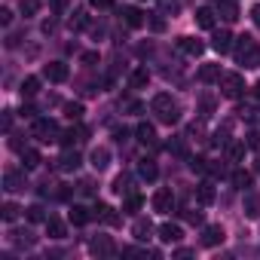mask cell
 I'll use <instances>...</instances> for the list:
<instances>
[{
	"label": "cell",
	"instance_id": "obj_56",
	"mask_svg": "<svg viewBox=\"0 0 260 260\" xmlns=\"http://www.w3.org/2000/svg\"><path fill=\"white\" fill-rule=\"evenodd\" d=\"M190 254H193L190 248H178V251H175V257H190Z\"/></svg>",
	"mask_w": 260,
	"mask_h": 260
},
{
	"label": "cell",
	"instance_id": "obj_3",
	"mask_svg": "<svg viewBox=\"0 0 260 260\" xmlns=\"http://www.w3.org/2000/svg\"><path fill=\"white\" fill-rule=\"evenodd\" d=\"M34 138L37 141H43V144H52V141H58L61 138V128H58V122L55 119H49V116H40V119H34Z\"/></svg>",
	"mask_w": 260,
	"mask_h": 260
},
{
	"label": "cell",
	"instance_id": "obj_31",
	"mask_svg": "<svg viewBox=\"0 0 260 260\" xmlns=\"http://www.w3.org/2000/svg\"><path fill=\"white\" fill-rule=\"evenodd\" d=\"M141 205H144V196L141 193H128L125 202H122V211L125 214H135V211H141Z\"/></svg>",
	"mask_w": 260,
	"mask_h": 260
},
{
	"label": "cell",
	"instance_id": "obj_42",
	"mask_svg": "<svg viewBox=\"0 0 260 260\" xmlns=\"http://www.w3.org/2000/svg\"><path fill=\"white\" fill-rule=\"evenodd\" d=\"M226 135H230V125L217 128V132H214V144H217V147H226V144H230V138H226Z\"/></svg>",
	"mask_w": 260,
	"mask_h": 260
},
{
	"label": "cell",
	"instance_id": "obj_35",
	"mask_svg": "<svg viewBox=\"0 0 260 260\" xmlns=\"http://www.w3.org/2000/svg\"><path fill=\"white\" fill-rule=\"evenodd\" d=\"M181 0H159V16H178Z\"/></svg>",
	"mask_w": 260,
	"mask_h": 260
},
{
	"label": "cell",
	"instance_id": "obj_33",
	"mask_svg": "<svg viewBox=\"0 0 260 260\" xmlns=\"http://www.w3.org/2000/svg\"><path fill=\"white\" fill-rule=\"evenodd\" d=\"M245 141H230L226 144V156H230V162H242L245 159Z\"/></svg>",
	"mask_w": 260,
	"mask_h": 260
},
{
	"label": "cell",
	"instance_id": "obj_30",
	"mask_svg": "<svg viewBox=\"0 0 260 260\" xmlns=\"http://www.w3.org/2000/svg\"><path fill=\"white\" fill-rule=\"evenodd\" d=\"M46 236H49V239H64V236H68V226H64L58 217H49V220H46Z\"/></svg>",
	"mask_w": 260,
	"mask_h": 260
},
{
	"label": "cell",
	"instance_id": "obj_6",
	"mask_svg": "<svg viewBox=\"0 0 260 260\" xmlns=\"http://www.w3.org/2000/svg\"><path fill=\"white\" fill-rule=\"evenodd\" d=\"M68 64L64 61H49V64H43V77L49 80V83H64L68 80Z\"/></svg>",
	"mask_w": 260,
	"mask_h": 260
},
{
	"label": "cell",
	"instance_id": "obj_10",
	"mask_svg": "<svg viewBox=\"0 0 260 260\" xmlns=\"http://www.w3.org/2000/svg\"><path fill=\"white\" fill-rule=\"evenodd\" d=\"M28 184H25V175L22 172H16V169H10L7 175H4V190L7 193H19V190H25Z\"/></svg>",
	"mask_w": 260,
	"mask_h": 260
},
{
	"label": "cell",
	"instance_id": "obj_55",
	"mask_svg": "<svg viewBox=\"0 0 260 260\" xmlns=\"http://www.w3.org/2000/svg\"><path fill=\"white\" fill-rule=\"evenodd\" d=\"M150 28H153V31H166V22H162V19H153Z\"/></svg>",
	"mask_w": 260,
	"mask_h": 260
},
{
	"label": "cell",
	"instance_id": "obj_57",
	"mask_svg": "<svg viewBox=\"0 0 260 260\" xmlns=\"http://www.w3.org/2000/svg\"><path fill=\"white\" fill-rule=\"evenodd\" d=\"M254 172H257V175H260V156H257V159H254Z\"/></svg>",
	"mask_w": 260,
	"mask_h": 260
},
{
	"label": "cell",
	"instance_id": "obj_43",
	"mask_svg": "<svg viewBox=\"0 0 260 260\" xmlns=\"http://www.w3.org/2000/svg\"><path fill=\"white\" fill-rule=\"evenodd\" d=\"M86 25H89V16H86V13H74L71 28H74V31H80V28H86Z\"/></svg>",
	"mask_w": 260,
	"mask_h": 260
},
{
	"label": "cell",
	"instance_id": "obj_34",
	"mask_svg": "<svg viewBox=\"0 0 260 260\" xmlns=\"http://www.w3.org/2000/svg\"><path fill=\"white\" fill-rule=\"evenodd\" d=\"M43 159H40V153L37 150H22V169L25 172H31V169H37Z\"/></svg>",
	"mask_w": 260,
	"mask_h": 260
},
{
	"label": "cell",
	"instance_id": "obj_14",
	"mask_svg": "<svg viewBox=\"0 0 260 260\" xmlns=\"http://www.w3.org/2000/svg\"><path fill=\"white\" fill-rule=\"evenodd\" d=\"M95 217H98L101 223H107V226H119V214H116V208H113V205H104V202H98V208H95Z\"/></svg>",
	"mask_w": 260,
	"mask_h": 260
},
{
	"label": "cell",
	"instance_id": "obj_23",
	"mask_svg": "<svg viewBox=\"0 0 260 260\" xmlns=\"http://www.w3.org/2000/svg\"><path fill=\"white\" fill-rule=\"evenodd\" d=\"M150 83V71L147 68H135L132 74H128V86H132V89H144Z\"/></svg>",
	"mask_w": 260,
	"mask_h": 260
},
{
	"label": "cell",
	"instance_id": "obj_15",
	"mask_svg": "<svg viewBox=\"0 0 260 260\" xmlns=\"http://www.w3.org/2000/svg\"><path fill=\"white\" fill-rule=\"evenodd\" d=\"M156 233H159V239H162L166 245H172V242H181V239H184V230H181L178 223H172V220H169V223H162Z\"/></svg>",
	"mask_w": 260,
	"mask_h": 260
},
{
	"label": "cell",
	"instance_id": "obj_32",
	"mask_svg": "<svg viewBox=\"0 0 260 260\" xmlns=\"http://www.w3.org/2000/svg\"><path fill=\"white\" fill-rule=\"evenodd\" d=\"M19 92H22V98H34V95L40 92V77H25Z\"/></svg>",
	"mask_w": 260,
	"mask_h": 260
},
{
	"label": "cell",
	"instance_id": "obj_49",
	"mask_svg": "<svg viewBox=\"0 0 260 260\" xmlns=\"http://www.w3.org/2000/svg\"><path fill=\"white\" fill-rule=\"evenodd\" d=\"M22 116H25V119H34V116H37V107L25 104V107H22Z\"/></svg>",
	"mask_w": 260,
	"mask_h": 260
},
{
	"label": "cell",
	"instance_id": "obj_13",
	"mask_svg": "<svg viewBox=\"0 0 260 260\" xmlns=\"http://www.w3.org/2000/svg\"><path fill=\"white\" fill-rule=\"evenodd\" d=\"M92 208H86V205H71V211H68V217H71V223L74 226H86L89 220H92Z\"/></svg>",
	"mask_w": 260,
	"mask_h": 260
},
{
	"label": "cell",
	"instance_id": "obj_5",
	"mask_svg": "<svg viewBox=\"0 0 260 260\" xmlns=\"http://www.w3.org/2000/svg\"><path fill=\"white\" fill-rule=\"evenodd\" d=\"M89 251H92L95 257H113V254H116V245H113L110 236H95V239L89 242Z\"/></svg>",
	"mask_w": 260,
	"mask_h": 260
},
{
	"label": "cell",
	"instance_id": "obj_7",
	"mask_svg": "<svg viewBox=\"0 0 260 260\" xmlns=\"http://www.w3.org/2000/svg\"><path fill=\"white\" fill-rule=\"evenodd\" d=\"M153 211H159V214L175 211V193L172 190H156L153 193Z\"/></svg>",
	"mask_w": 260,
	"mask_h": 260
},
{
	"label": "cell",
	"instance_id": "obj_11",
	"mask_svg": "<svg viewBox=\"0 0 260 260\" xmlns=\"http://www.w3.org/2000/svg\"><path fill=\"white\" fill-rule=\"evenodd\" d=\"M214 13H217L223 22H230V25L239 19V7L233 4V0H217V4H214Z\"/></svg>",
	"mask_w": 260,
	"mask_h": 260
},
{
	"label": "cell",
	"instance_id": "obj_58",
	"mask_svg": "<svg viewBox=\"0 0 260 260\" xmlns=\"http://www.w3.org/2000/svg\"><path fill=\"white\" fill-rule=\"evenodd\" d=\"M254 92H257V98H260V83H257V86H254Z\"/></svg>",
	"mask_w": 260,
	"mask_h": 260
},
{
	"label": "cell",
	"instance_id": "obj_2",
	"mask_svg": "<svg viewBox=\"0 0 260 260\" xmlns=\"http://www.w3.org/2000/svg\"><path fill=\"white\" fill-rule=\"evenodd\" d=\"M150 110H153V113H156V119H159V122H166V125H175V122L181 119V107H178V101H175L172 95H166V92L153 95Z\"/></svg>",
	"mask_w": 260,
	"mask_h": 260
},
{
	"label": "cell",
	"instance_id": "obj_28",
	"mask_svg": "<svg viewBox=\"0 0 260 260\" xmlns=\"http://www.w3.org/2000/svg\"><path fill=\"white\" fill-rule=\"evenodd\" d=\"M220 80V64H202L199 68V83H217Z\"/></svg>",
	"mask_w": 260,
	"mask_h": 260
},
{
	"label": "cell",
	"instance_id": "obj_54",
	"mask_svg": "<svg viewBox=\"0 0 260 260\" xmlns=\"http://www.w3.org/2000/svg\"><path fill=\"white\" fill-rule=\"evenodd\" d=\"M95 61H98V55H95V52H86V55H83V64H89V68H92Z\"/></svg>",
	"mask_w": 260,
	"mask_h": 260
},
{
	"label": "cell",
	"instance_id": "obj_19",
	"mask_svg": "<svg viewBox=\"0 0 260 260\" xmlns=\"http://www.w3.org/2000/svg\"><path fill=\"white\" fill-rule=\"evenodd\" d=\"M80 162H83V159H80V153L68 147V150L61 153V159H58V169H61V172H77V169H80Z\"/></svg>",
	"mask_w": 260,
	"mask_h": 260
},
{
	"label": "cell",
	"instance_id": "obj_18",
	"mask_svg": "<svg viewBox=\"0 0 260 260\" xmlns=\"http://www.w3.org/2000/svg\"><path fill=\"white\" fill-rule=\"evenodd\" d=\"M135 135H138V141H141V144H147V147H153V144H156V128H153V122H138Z\"/></svg>",
	"mask_w": 260,
	"mask_h": 260
},
{
	"label": "cell",
	"instance_id": "obj_51",
	"mask_svg": "<svg viewBox=\"0 0 260 260\" xmlns=\"http://www.w3.org/2000/svg\"><path fill=\"white\" fill-rule=\"evenodd\" d=\"M251 22L260 28V4H254V7H251Z\"/></svg>",
	"mask_w": 260,
	"mask_h": 260
},
{
	"label": "cell",
	"instance_id": "obj_37",
	"mask_svg": "<svg viewBox=\"0 0 260 260\" xmlns=\"http://www.w3.org/2000/svg\"><path fill=\"white\" fill-rule=\"evenodd\" d=\"M236 113H239V119H248V122L257 119V107H254V104H239Z\"/></svg>",
	"mask_w": 260,
	"mask_h": 260
},
{
	"label": "cell",
	"instance_id": "obj_8",
	"mask_svg": "<svg viewBox=\"0 0 260 260\" xmlns=\"http://www.w3.org/2000/svg\"><path fill=\"white\" fill-rule=\"evenodd\" d=\"M233 40H236V37H233L230 31H214V34H211V49L220 52V55H226V52L233 49Z\"/></svg>",
	"mask_w": 260,
	"mask_h": 260
},
{
	"label": "cell",
	"instance_id": "obj_25",
	"mask_svg": "<svg viewBox=\"0 0 260 260\" xmlns=\"http://www.w3.org/2000/svg\"><path fill=\"white\" fill-rule=\"evenodd\" d=\"M132 236H135L138 242H147V239L153 236V223H150V220H144V217H141V220H135V226H132Z\"/></svg>",
	"mask_w": 260,
	"mask_h": 260
},
{
	"label": "cell",
	"instance_id": "obj_16",
	"mask_svg": "<svg viewBox=\"0 0 260 260\" xmlns=\"http://www.w3.org/2000/svg\"><path fill=\"white\" fill-rule=\"evenodd\" d=\"M220 242H223V226L211 223V226L202 230V245H205V248H217Z\"/></svg>",
	"mask_w": 260,
	"mask_h": 260
},
{
	"label": "cell",
	"instance_id": "obj_40",
	"mask_svg": "<svg viewBox=\"0 0 260 260\" xmlns=\"http://www.w3.org/2000/svg\"><path fill=\"white\" fill-rule=\"evenodd\" d=\"M64 116L74 119V122H80L83 119V104H64Z\"/></svg>",
	"mask_w": 260,
	"mask_h": 260
},
{
	"label": "cell",
	"instance_id": "obj_50",
	"mask_svg": "<svg viewBox=\"0 0 260 260\" xmlns=\"http://www.w3.org/2000/svg\"><path fill=\"white\" fill-rule=\"evenodd\" d=\"M248 217H260V211H257V199H248Z\"/></svg>",
	"mask_w": 260,
	"mask_h": 260
},
{
	"label": "cell",
	"instance_id": "obj_44",
	"mask_svg": "<svg viewBox=\"0 0 260 260\" xmlns=\"http://www.w3.org/2000/svg\"><path fill=\"white\" fill-rule=\"evenodd\" d=\"M190 169L193 172H208V159L205 156H190Z\"/></svg>",
	"mask_w": 260,
	"mask_h": 260
},
{
	"label": "cell",
	"instance_id": "obj_21",
	"mask_svg": "<svg viewBox=\"0 0 260 260\" xmlns=\"http://www.w3.org/2000/svg\"><path fill=\"white\" fill-rule=\"evenodd\" d=\"M214 16H217V13H214L211 7H199V10H196V25L205 28V31H211V28H214Z\"/></svg>",
	"mask_w": 260,
	"mask_h": 260
},
{
	"label": "cell",
	"instance_id": "obj_22",
	"mask_svg": "<svg viewBox=\"0 0 260 260\" xmlns=\"http://www.w3.org/2000/svg\"><path fill=\"white\" fill-rule=\"evenodd\" d=\"M214 196H217V193H214V184H211V181H202V184L196 187V199H199V205H211Z\"/></svg>",
	"mask_w": 260,
	"mask_h": 260
},
{
	"label": "cell",
	"instance_id": "obj_9",
	"mask_svg": "<svg viewBox=\"0 0 260 260\" xmlns=\"http://www.w3.org/2000/svg\"><path fill=\"white\" fill-rule=\"evenodd\" d=\"M178 49H181L184 55H190V58H199V55L205 52V43L196 40V37H181V40H178Z\"/></svg>",
	"mask_w": 260,
	"mask_h": 260
},
{
	"label": "cell",
	"instance_id": "obj_17",
	"mask_svg": "<svg viewBox=\"0 0 260 260\" xmlns=\"http://www.w3.org/2000/svg\"><path fill=\"white\" fill-rule=\"evenodd\" d=\"M119 16H122V22H125L128 28H141V25H144V13H141L138 7H122Z\"/></svg>",
	"mask_w": 260,
	"mask_h": 260
},
{
	"label": "cell",
	"instance_id": "obj_36",
	"mask_svg": "<svg viewBox=\"0 0 260 260\" xmlns=\"http://www.w3.org/2000/svg\"><path fill=\"white\" fill-rule=\"evenodd\" d=\"M28 220H31V223H46V220H49V217H46V208H43V205H31V208H28Z\"/></svg>",
	"mask_w": 260,
	"mask_h": 260
},
{
	"label": "cell",
	"instance_id": "obj_29",
	"mask_svg": "<svg viewBox=\"0 0 260 260\" xmlns=\"http://www.w3.org/2000/svg\"><path fill=\"white\" fill-rule=\"evenodd\" d=\"M230 181H233V187H236V190H248L254 178H251V172H245V169H236V172L230 175Z\"/></svg>",
	"mask_w": 260,
	"mask_h": 260
},
{
	"label": "cell",
	"instance_id": "obj_26",
	"mask_svg": "<svg viewBox=\"0 0 260 260\" xmlns=\"http://www.w3.org/2000/svg\"><path fill=\"white\" fill-rule=\"evenodd\" d=\"M10 239H13L16 245H22V248H31V245H37V236H34L31 230H13V233H10Z\"/></svg>",
	"mask_w": 260,
	"mask_h": 260
},
{
	"label": "cell",
	"instance_id": "obj_20",
	"mask_svg": "<svg viewBox=\"0 0 260 260\" xmlns=\"http://www.w3.org/2000/svg\"><path fill=\"white\" fill-rule=\"evenodd\" d=\"M89 162H92L95 172H104V169L110 166V150H107V147H95L92 156H89Z\"/></svg>",
	"mask_w": 260,
	"mask_h": 260
},
{
	"label": "cell",
	"instance_id": "obj_4",
	"mask_svg": "<svg viewBox=\"0 0 260 260\" xmlns=\"http://www.w3.org/2000/svg\"><path fill=\"white\" fill-rule=\"evenodd\" d=\"M217 83H220V95L223 98H233L236 101V98L245 95V77L242 74H220Z\"/></svg>",
	"mask_w": 260,
	"mask_h": 260
},
{
	"label": "cell",
	"instance_id": "obj_1",
	"mask_svg": "<svg viewBox=\"0 0 260 260\" xmlns=\"http://www.w3.org/2000/svg\"><path fill=\"white\" fill-rule=\"evenodd\" d=\"M233 55H236V64H242L245 71L260 68V46H257V40H254V37H248V34L236 40Z\"/></svg>",
	"mask_w": 260,
	"mask_h": 260
},
{
	"label": "cell",
	"instance_id": "obj_24",
	"mask_svg": "<svg viewBox=\"0 0 260 260\" xmlns=\"http://www.w3.org/2000/svg\"><path fill=\"white\" fill-rule=\"evenodd\" d=\"M138 175H141V181H156L159 178V169H156L153 159H141L138 162Z\"/></svg>",
	"mask_w": 260,
	"mask_h": 260
},
{
	"label": "cell",
	"instance_id": "obj_48",
	"mask_svg": "<svg viewBox=\"0 0 260 260\" xmlns=\"http://www.w3.org/2000/svg\"><path fill=\"white\" fill-rule=\"evenodd\" d=\"M92 7H95V10H110L113 0H92Z\"/></svg>",
	"mask_w": 260,
	"mask_h": 260
},
{
	"label": "cell",
	"instance_id": "obj_53",
	"mask_svg": "<svg viewBox=\"0 0 260 260\" xmlns=\"http://www.w3.org/2000/svg\"><path fill=\"white\" fill-rule=\"evenodd\" d=\"M4 128H7V132L13 128V110H7V113H4Z\"/></svg>",
	"mask_w": 260,
	"mask_h": 260
},
{
	"label": "cell",
	"instance_id": "obj_47",
	"mask_svg": "<svg viewBox=\"0 0 260 260\" xmlns=\"http://www.w3.org/2000/svg\"><path fill=\"white\" fill-rule=\"evenodd\" d=\"M125 110H128V113H141L144 104H138V101H125Z\"/></svg>",
	"mask_w": 260,
	"mask_h": 260
},
{
	"label": "cell",
	"instance_id": "obj_12",
	"mask_svg": "<svg viewBox=\"0 0 260 260\" xmlns=\"http://www.w3.org/2000/svg\"><path fill=\"white\" fill-rule=\"evenodd\" d=\"M86 138H89V128H86V125H74V128H68V132H61L58 141H61L64 147H74V141H86Z\"/></svg>",
	"mask_w": 260,
	"mask_h": 260
},
{
	"label": "cell",
	"instance_id": "obj_41",
	"mask_svg": "<svg viewBox=\"0 0 260 260\" xmlns=\"http://www.w3.org/2000/svg\"><path fill=\"white\" fill-rule=\"evenodd\" d=\"M19 214H22V208H19L16 202H7V205H4V220H7V223H13Z\"/></svg>",
	"mask_w": 260,
	"mask_h": 260
},
{
	"label": "cell",
	"instance_id": "obj_52",
	"mask_svg": "<svg viewBox=\"0 0 260 260\" xmlns=\"http://www.w3.org/2000/svg\"><path fill=\"white\" fill-rule=\"evenodd\" d=\"M187 220L190 223H202V211H187Z\"/></svg>",
	"mask_w": 260,
	"mask_h": 260
},
{
	"label": "cell",
	"instance_id": "obj_39",
	"mask_svg": "<svg viewBox=\"0 0 260 260\" xmlns=\"http://www.w3.org/2000/svg\"><path fill=\"white\" fill-rule=\"evenodd\" d=\"M211 110H214V98H211V95H202V98H199V113H202V119L211 116Z\"/></svg>",
	"mask_w": 260,
	"mask_h": 260
},
{
	"label": "cell",
	"instance_id": "obj_45",
	"mask_svg": "<svg viewBox=\"0 0 260 260\" xmlns=\"http://www.w3.org/2000/svg\"><path fill=\"white\" fill-rule=\"evenodd\" d=\"M251 150H260V132H248V141H245Z\"/></svg>",
	"mask_w": 260,
	"mask_h": 260
},
{
	"label": "cell",
	"instance_id": "obj_27",
	"mask_svg": "<svg viewBox=\"0 0 260 260\" xmlns=\"http://www.w3.org/2000/svg\"><path fill=\"white\" fill-rule=\"evenodd\" d=\"M135 181H132V175H119L116 181H113V193H119V196H128V193H135V187H132Z\"/></svg>",
	"mask_w": 260,
	"mask_h": 260
},
{
	"label": "cell",
	"instance_id": "obj_38",
	"mask_svg": "<svg viewBox=\"0 0 260 260\" xmlns=\"http://www.w3.org/2000/svg\"><path fill=\"white\" fill-rule=\"evenodd\" d=\"M37 13H40V0H22V16L25 19L37 16Z\"/></svg>",
	"mask_w": 260,
	"mask_h": 260
},
{
	"label": "cell",
	"instance_id": "obj_46",
	"mask_svg": "<svg viewBox=\"0 0 260 260\" xmlns=\"http://www.w3.org/2000/svg\"><path fill=\"white\" fill-rule=\"evenodd\" d=\"M0 25H4V28H10V25H13V13H10L7 7L0 10Z\"/></svg>",
	"mask_w": 260,
	"mask_h": 260
}]
</instances>
